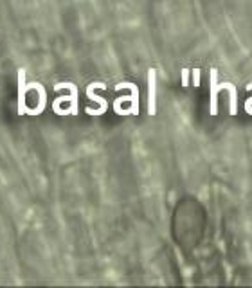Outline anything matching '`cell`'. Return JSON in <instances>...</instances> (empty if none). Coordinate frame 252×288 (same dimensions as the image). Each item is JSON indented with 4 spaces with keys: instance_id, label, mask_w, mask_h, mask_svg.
<instances>
[{
    "instance_id": "3",
    "label": "cell",
    "mask_w": 252,
    "mask_h": 288,
    "mask_svg": "<svg viewBox=\"0 0 252 288\" xmlns=\"http://www.w3.org/2000/svg\"><path fill=\"white\" fill-rule=\"evenodd\" d=\"M222 87L229 92V113L236 115L238 113V90L233 83H222Z\"/></svg>"
},
{
    "instance_id": "1",
    "label": "cell",
    "mask_w": 252,
    "mask_h": 288,
    "mask_svg": "<svg viewBox=\"0 0 252 288\" xmlns=\"http://www.w3.org/2000/svg\"><path fill=\"white\" fill-rule=\"evenodd\" d=\"M224 90L222 83H218V71L211 69L209 74V113L216 115L218 113V92Z\"/></svg>"
},
{
    "instance_id": "6",
    "label": "cell",
    "mask_w": 252,
    "mask_h": 288,
    "mask_svg": "<svg viewBox=\"0 0 252 288\" xmlns=\"http://www.w3.org/2000/svg\"><path fill=\"white\" fill-rule=\"evenodd\" d=\"M200 74H202V71H200V69H195V71H193V85H195V87L200 85Z\"/></svg>"
},
{
    "instance_id": "7",
    "label": "cell",
    "mask_w": 252,
    "mask_h": 288,
    "mask_svg": "<svg viewBox=\"0 0 252 288\" xmlns=\"http://www.w3.org/2000/svg\"><path fill=\"white\" fill-rule=\"evenodd\" d=\"M247 89H249V90H252V83H249V85H247Z\"/></svg>"
},
{
    "instance_id": "2",
    "label": "cell",
    "mask_w": 252,
    "mask_h": 288,
    "mask_svg": "<svg viewBox=\"0 0 252 288\" xmlns=\"http://www.w3.org/2000/svg\"><path fill=\"white\" fill-rule=\"evenodd\" d=\"M148 113L150 115L157 113V71L155 69L148 71Z\"/></svg>"
},
{
    "instance_id": "5",
    "label": "cell",
    "mask_w": 252,
    "mask_h": 288,
    "mask_svg": "<svg viewBox=\"0 0 252 288\" xmlns=\"http://www.w3.org/2000/svg\"><path fill=\"white\" fill-rule=\"evenodd\" d=\"M189 72L187 69H182V87H189Z\"/></svg>"
},
{
    "instance_id": "4",
    "label": "cell",
    "mask_w": 252,
    "mask_h": 288,
    "mask_svg": "<svg viewBox=\"0 0 252 288\" xmlns=\"http://www.w3.org/2000/svg\"><path fill=\"white\" fill-rule=\"evenodd\" d=\"M24 81H25V71H18V113L25 112V106H24Z\"/></svg>"
}]
</instances>
